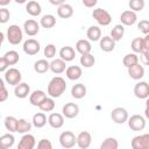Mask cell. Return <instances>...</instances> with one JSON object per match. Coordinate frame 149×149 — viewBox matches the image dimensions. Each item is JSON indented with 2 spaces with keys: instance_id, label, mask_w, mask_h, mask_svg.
<instances>
[{
  "instance_id": "29",
  "label": "cell",
  "mask_w": 149,
  "mask_h": 149,
  "mask_svg": "<svg viewBox=\"0 0 149 149\" xmlns=\"http://www.w3.org/2000/svg\"><path fill=\"white\" fill-rule=\"evenodd\" d=\"M86 36H87V38L90 41H93V42L100 41V38H101V30H100V28L98 26H91L86 30Z\"/></svg>"
},
{
  "instance_id": "19",
  "label": "cell",
  "mask_w": 149,
  "mask_h": 149,
  "mask_svg": "<svg viewBox=\"0 0 149 149\" xmlns=\"http://www.w3.org/2000/svg\"><path fill=\"white\" fill-rule=\"evenodd\" d=\"M45 98H47V93H45L44 91H42V90H35V91L31 92L30 95H29V102H30L33 106L38 107V106L43 102V100H44Z\"/></svg>"
},
{
  "instance_id": "41",
  "label": "cell",
  "mask_w": 149,
  "mask_h": 149,
  "mask_svg": "<svg viewBox=\"0 0 149 149\" xmlns=\"http://www.w3.org/2000/svg\"><path fill=\"white\" fill-rule=\"evenodd\" d=\"M3 57L7 59V62H8L9 65H15V64L19 62V59H20V56H19L17 51H15V50H9V51H7V52L3 55Z\"/></svg>"
},
{
  "instance_id": "10",
  "label": "cell",
  "mask_w": 149,
  "mask_h": 149,
  "mask_svg": "<svg viewBox=\"0 0 149 149\" xmlns=\"http://www.w3.org/2000/svg\"><path fill=\"white\" fill-rule=\"evenodd\" d=\"M62 114L66 119H74L79 114V106L74 102H68L62 108Z\"/></svg>"
},
{
  "instance_id": "24",
  "label": "cell",
  "mask_w": 149,
  "mask_h": 149,
  "mask_svg": "<svg viewBox=\"0 0 149 149\" xmlns=\"http://www.w3.org/2000/svg\"><path fill=\"white\" fill-rule=\"evenodd\" d=\"M92 50V45L90 40H78L76 43V51H78L80 55H85V54H90Z\"/></svg>"
},
{
  "instance_id": "28",
  "label": "cell",
  "mask_w": 149,
  "mask_h": 149,
  "mask_svg": "<svg viewBox=\"0 0 149 149\" xmlns=\"http://www.w3.org/2000/svg\"><path fill=\"white\" fill-rule=\"evenodd\" d=\"M33 126L36 127V128H42L45 126V123L48 122V119H47V115L43 113V112H37L33 115Z\"/></svg>"
},
{
  "instance_id": "23",
  "label": "cell",
  "mask_w": 149,
  "mask_h": 149,
  "mask_svg": "<svg viewBox=\"0 0 149 149\" xmlns=\"http://www.w3.org/2000/svg\"><path fill=\"white\" fill-rule=\"evenodd\" d=\"M26 12L31 16H38L42 13V7L37 1L30 0L26 5Z\"/></svg>"
},
{
  "instance_id": "39",
  "label": "cell",
  "mask_w": 149,
  "mask_h": 149,
  "mask_svg": "<svg viewBox=\"0 0 149 149\" xmlns=\"http://www.w3.org/2000/svg\"><path fill=\"white\" fill-rule=\"evenodd\" d=\"M38 108L42 111V112H51V111H54V108H55V101H54V98H45L44 100H43V102L38 106Z\"/></svg>"
},
{
  "instance_id": "9",
  "label": "cell",
  "mask_w": 149,
  "mask_h": 149,
  "mask_svg": "<svg viewBox=\"0 0 149 149\" xmlns=\"http://www.w3.org/2000/svg\"><path fill=\"white\" fill-rule=\"evenodd\" d=\"M130 146L133 149H149V134L134 136Z\"/></svg>"
},
{
  "instance_id": "15",
  "label": "cell",
  "mask_w": 149,
  "mask_h": 149,
  "mask_svg": "<svg viewBox=\"0 0 149 149\" xmlns=\"http://www.w3.org/2000/svg\"><path fill=\"white\" fill-rule=\"evenodd\" d=\"M64 115L61 113H50V115L48 116V123L50 127L55 128V129H59L63 127L64 125Z\"/></svg>"
},
{
  "instance_id": "55",
  "label": "cell",
  "mask_w": 149,
  "mask_h": 149,
  "mask_svg": "<svg viewBox=\"0 0 149 149\" xmlns=\"http://www.w3.org/2000/svg\"><path fill=\"white\" fill-rule=\"evenodd\" d=\"M16 3H24V2H27V0H14Z\"/></svg>"
},
{
  "instance_id": "46",
  "label": "cell",
  "mask_w": 149,
  "mask_h": 149,
  "mask_svg": "<svg viewBox=\"0 0 149 149\" xmlns=\"http://www.w3.org/2000/svg\"><path fill=\"white\" fill-rule=\"evenodd\" d=\"M9 17H10L9 10H8L7 8H5V7H2V8L0 9V22H1V23H6V22L9 20Z\"/></svg>"
},
{
  "instance_id": "7",
  "label": "cell",
  "mask_w": 149,
  "mask_h": 149,
  "mask_svg": "<svg viewBox=\"0 0 149 149\" xmlns=\"http://www.w3.org/2000/svg\"><path fill=\"white\" fill-rule=\"evenodd\" d=\"M111 118H112V120L115 123L122 125V123L128 121L129 116H128V112H127L126 108H123V107H115L111 112Z\"/></svg>"
},
{
  "instance_id": "12",
  "label": "cell",
  "mask_w": 149,
  "mask_h": 149,
  "mask_svg": "<svg viewBox=\"0 0 149 149\" xmlns=\"http://www.w3.org/2000/svg\"><path fill=\"white\" fill-rule=\"evenodd\" d=\"M35 146H36V140H35L34 135L26 133L21 137V140L17 144V149H33Z\"/></svg>"
},
{
  "instance_id": "13",
  "label": "cell",
  "mask_w": 149,
  "mask_h": 149,
  "mask_svg": "<svg viewBox=\"0 0 149 149\" xmlns=\"http://www.w3.org/2000/svg\"><path fill=\"white\" fill-rule=\"evenodd\" d=\"M137 20V15L136 12L132 10V9H127L125 12L121 13L120 15V21L123 26H133Z\"/></svg>"
},
{
  "instance_id": "21",
  "label": "cell",
  "mask_w": 149,
  "mask_h": 149,
  "mask_svg": "<svg viewBox=\"0 0 149 149\" xmlns=\"http://www.w3.org/2000/svg\"><path fill=\"white\" fill-rule=\"evenodd\" d=\"M99 47L105 52H111L115 48V41L111 36H104L99 41Z\"/></svg>"
},
{
  "instance_id": "5",
  "label": "cell",
  "mask_w": 149,
  "mask_h": 149,
  "mask_svg": "<svg viewBox=\"0 0 149 149\" xmlns=\"http://www.w3.org/2000/svg\"><path fill=\"white\" fill-rule=\"evenodd\" d=\"M59 143L65 149L73 148L77 144V136L72 132L65 130V132L61 133V135H59Z\"/></svg>"
},
{
  "instance_id": "51",
  "label": "cell",
  "mask_w": 149,
  "mask_h": 149,
  "mask_svg": "<svg viewBox=\"0 0 149 149\" xmlns=\"http://www.w3.org/2000/svg\"><path fill=\"white\" fill-rule=\"evenodd\" d=\"M143 48L144 50H149V34L143 37Z\"/></svg>"
},
{
  "instance_id": "26",
  "label": "cell",
  "mask_w": 149,
  "mask_h": 149,
  "mask_svg": "<svg viewBox=\"0 0 149 149\" xmlns=\"http://www.w3.org/2000/svg\"><path fill=\"white\" fill-rule=\"evenodd\" d=\"M87 93V88L84 84L81 83H78V84H74L71 88V95L74 98V99H83Z\"/></svg>"
},
{
  "instance_id": "45",
  "label": "cell",
  "mask_w": 149,
  "mask_h": 149,
  "mask_svg": "<svg viewBox=\"0 0 149 149\" xmlns=\"http://www.w3.org/2000/svg\"><path fill=\"white\" fill-rule=\"evenodd\" d=\"M137 29L144 35L149 34V20H141L137 23Z\"/></svg>"
},
{
  "instance_id": "4",
  "label": "cell",
  "mask_w": 149,
  "mask_h": 149,
  "mask_svg": "<svg viewBox=\"0 0 149 149\" xmlns=\"http://www.w3.org/2000/svg\"><path fill=\"white\" fill-rule=\"evenodd\" d=\"M3 79L7 84L12 85V86H16L17 84L21 83L22 79V74L21 72L15 69V68H9L3 72Z\"/></svg>"
},
{
  "instance_id": "16",
  "label": "cell",
  "mask_w": 149,
  "mask_h": 149,
  "mask_svg": "<svg viewBox=\"0 0 149 149\" xmlns=\"http://www.w3.org/2000/svg\"><path fill=\"white\" fill-rule=\"evenodd\" d=\"M91 142H92V136L88 132L84 130L77 135V146L80 149H87L91 146Z\"/></svg>"
},
{
  "instance_id": "50",
  "label": "cell",
  "mask_w": 149,
  "mask_h": 149,
  "mask_svg": "<svg viewBox=\"0 0 149 149\" xmlns=\"http://www.w3.org/2000/svg\"><path fill=\"white\" fill-rule=\"evenodd\" d=\"M81 1H83L84 6L87 8H93L98 2V0H81Z\"/></svg>"
},
{
  "instance_id": "43",
  "label": "cell",
  "mask_w": 149,
  "mask_h": 149,
  "mask_svg": "<svg viewBox=\"0 0 149 149\" xmlns=\"http://www.w3.org/2000/svg\"><path fill=\"white\" fill-rule=\"evenodd\" d=\"M43 54H44V57L47 59H52L55 56H56V47L54 44H47L44 50H43Z\"/></svg>"
},
{
  "instance_id": "37",
  "label": "cell",
  "mask_w": 149,
  "mask_h": 149,
  "mask_svg": "<svg viewBox=\"0 0 149 149\" xmlns=\"http://www.w3.org/2000/svg\"><path fill=\"white\" fill-rule=\"evenodd\" d=\"M80 65H83L84 68H92L95 63V57L90 52V54H85L80 56Z\"/></svg>"
},
{
  "instance_id": "1",
  "label": "cell",
  "mask_w": 149,
  "mask_h": 149,
  "mask_svg": "<svg viewBox=\"0 0 149 149\" xmlns=\"http://www.w3.org/2000/svg\"><path fill=\"white\" fill-rule=\"evenodd\" d=\"M65 90H66V83L64 78L56 76L49 81L47 87V93L51 98H59L65 92Z\"/></svg>"
},
{
  "instance_id": "8",
  "label": "cell",
  "mask_w": 149,
  "mask_h": 149,
  "mask_svg": "<svg viewBox=\"0 0 149 149\" xmlns=\"http://www.w3.org/2000/svg\"><path fill=\"white\" fill-rule=\"evenodd\" d=\"M22 49H23L24 54H27L28 56H34V55H36V54L40 52L41 44L35 38H28L27 41H24Z\"/></svg>"
},
{
  "instance_id": "52",
  "label": "cell",
  "mask_w": 149,
  "mask_h": 149,
  "mask_svg": "<svg viewBox=\"0 0 149 149\" xmlns=\"http://www.w3.org/2000/svg\"><path fill=\"white\" fill-rule=\"evenodd\" d=\"M144 116L149 120V97L146 99V108H144Z\"/></svg>"
},
{
  "instance_id": "47",
  "label": "cell",
  "mask_w": 149,
  "mask_h": 149,
  "mask_svg": "<svg viewBox=\"0 0 149 149\" xmlns=\"http://www.w3.org/2000/svg\"><path fill=\"white\" fill-rule=\"evenodd\" d=\"M37 148H38V149H52V144H51V142H50L49 140L42 139V140L38 141Z\"/></svg>"
},
{
  "instance_id": "38",
  "label": "cell",
  "mask_w": 149,
  "mask_h": 149,
  "mask_svg": "<svg viewBox=\"0 0 149 149\" xmlns=\"http://www.w3.org/2000/svg\"><path fill=\"white\" fill-rule=\"evenodd\" d=\"M130 48L133 50V52L135 54H141L142 51H144L143 48V37H135L132 43H130Z\"/></svg>"
},
{
  "instance_id": "40",
  "label": "cell",
  "mask_w": 149,
  "mask_h": 149,
  "mask_svg": "<svg viewBox=\"0 0 149 149\" xmlns=\"http://www.w3.org/2000/svg\"><path fill=\"white\" fill-rule=\"evenodd\" d=\"M118 147H119L118 140L114 139V137H107L100 144L101 149H118Z\"/></svg>"
},
{
  "instance_id": "34",
  "label": "cell",
  "mask_w": 149,
  "mask_h": 149,
  "mask_svg": "<svg viewBox=\"0 0 149 149\" xmlns=\"http://www.w3.org/2000/svg\"><path fill=\"white\" fill-rule=\"evenodd\" d=\"M34 70L37 73H45L48 70H50V63L47 59H38L34 63Z\"/></svg>"
},
{
  "instance_id": "32",
  "label": "cell",
  "mask_w": 149,
  "mask_h": 149,
  "mask_svg": "<svg viewBox=\"0 0 149 149\" xmlns=\"http://www.w3.org/2000/svg\"><path fill=\"white\" fill-rule=\"evenodd\" d=\"M17 121H19V119H16L15 116H12V115L6 116L3 120L5 128L10 133H15L17 129Z\"/></svg>"
},
{
  "instance_id": "14",
  "label": "cell",
  "mask_w": 149,
  "mask_h": 149,
  "mask_svg": "<svg viewBox=\"0 0 149 149\" xmlns=\"http://www.w3.org/2000/svg\"><path fill=\"white\" fill-rule=\"evenodd\" d=\"M40 23H37L35 20L29 19L27 21H24L23 23V30L28 36H35L38 34L40 31Z\"/></svg>"
},
{
  "instance_id": "42",
  "label": "cell",
  "mask_w": 149,
  "mask_h": 149,
  "mask_svg": "<svg viewBox=\"0 0 149 149\" xmlns=\"http://www.w3.org/2000/svg\"><path fill=\"white\" fill-rule=\"evenodd\" d=\"M128 6H129V9H132L134 12H141L144 8L146 2H144V0H129Z\"/></svg>"
},
{
  "instance_id": "31",
  "label": "cell",
  "mask_w": 149,
  "mask_h": 149,
  "mask_svg": "<svg viewBox=\"0 0 149 149\" xmlns=\"http://www.w3.org/2000/svg\"><path fill=\"white\" fill-rule=\"evenodd\" d=\"M40 24L42 28H45V29H50L52 28L55 24H56V17L52 15V14H45L41 17L40 20Z\"/></svg>"
},
{
  "instance_id": "33",
  "label": "cell",
  "mask_w": 149,
  "mask_h": 149,
  "mask_svg": "<svg viewBox=\"0 0 149 149\" xmlns=\"http://www.w3.org/2000/svg\"><path fill=\"white\" fill-rule=\"evenodd\" d=\"M137 63H139V56H137V54H135V52H129V54L125 55L123 58H122V64H123L127 69L130 68V66H134V65L137 64Z\"/></svg>"
},
{
  "instance_id": "35",
  "label": "cell",
  "mask_w": 149,
  "mask_h": 149,
  "mask_svg": "<svg viewBox=\"0 0 149 149\" xmlns=\"http://www.w3.org/2000/svg\"><path fill=\"white\" fill-rule=\"evenodd\" d=\"M14 142H15V137H14V135H13L10 132L0 136V143H1V147H2L3 149L12 148L13 144H14Z\"/></svg>"
},
{
  "instance_id": "36",
  "label": "cell",
  "mask_w": 149,
  "mask_h": 149,
  "mask_svg": "<svg viewBox=\"0 0 149 149\" xmlns=\"http://www.w3.org/2000/svg\"><path fill=\"white\" fill-rule=\"evenodd\" d=\"M31 126H33V122H29V121H27L26 119H19L16 133H20V134L29 133V130L31 129Z\"/></svg>"
},
{
  "instance_id": "11",
  "label": "cell",
  "mask_w": 149,
  "mask_h": 149,
  "mask_svg": "<svg viewBox=\"0 0 149 149\" xmlns=\"http://www.w3.org/2000/svg\"><path fill=\"white\" fill-rule=\"evenodd\" d=\"M134 95L139 99H147L149 97V84L147 81H139L135 84Z\"/></svg>"
},
{
  "instance_id": "54",
  "label": "cell",
  "mask_w": 149,
  "mask_h": 149,
  "mask_svg": "<svg viewBox=\"0 0 149 149\" xmlns=\"http://www.w3.org/2000/svg\"><path fill=\"white\" fill-rule=\"evenodd\" d=\"M10 1H12V0H0V6H1V7H5V6H7Z\"/></svg>"
},
{
  "instance_id": "18",
  "label": "cell",
  "mask_w": 149,
  "mask_h": 149,
  "mask_svg": "<svg viewBox=\"0 0 149 149\" xmlns=\"http://www.w3.org/2000/svg\"><path fill=\"white\" fill-rule=\"evenodd\" d=\"M66 62L63 61L61 57L59 58H56V59H52L50 62V71L55 74H61L63 73L65 70H66Z\"/></svg>"
},
{
  "instance_id": "44",
  "label": "cell",
  "mask_w": 149,
  "mask_h": 149,
  "mask_svg": "<svg viewBox=\"0 0 149 149\" xmlns=\"http://www.w3.org/2000/svg\"><path fill=\"white\" fill-rule=\"evenodd\" d=\"M8 98V91L5 86V79H0V101L3 102Z\"/></svg>"
},
{
  "instance_id": "49",
  "label": "cell",
  "mask_w": 149,
  "mask_h": 149,
  "mask_svg": "<svg viewBox=\"0 0 149 149\" xmlns=\"http://www.w3.org/2000/svg\"><path fill=\"white\" fill-rule=\"evenodd\" d=\"M7 69H9V64H8L7 59L3 56H1L0 57V72H5Z\"/></svg>"
},
{
  "instance_id": "6",
  "label": "cell",
  "mask_w": 149,
  "mask_h": 149,
  "mask_svg": "<svg viewBox=\"0 0 149 149\" xmlns=\"http://www.w3.org/2000/svg\"><path fill=\"white\" fill-rule=\"evenodd\" d=\"M128 127L134 132L143 130L146 127V118L140 114H134L130 118H128Z\"/></svg>"
},
{
  "instance_id": "25",
  "label": "cell",
  "mask_w": 149,
  "mask_h": 149,
  "mask_svg": "<svg viewBox=\"0 0 149 149\" xmlns=\"http://www.w3.org/2000/svg\"><path fill=\"white\" fill-rule=\"evenodd\" d=\"M59 57L65 62H71L76 57V50L72 47L65 45L59 50Z\"/></svg>"
},
{
  "instance_id": "17",
  "label": "cell",
  "mask_w": 149,
  "mask_h": 149,
  "mask_svg": "<svg viewBox=\"0 0 149 149\" xmlns=\"http://www.w3.org/2000/svg\"><path fill=\"white\" fill-rule=\"evenodd\" d=\"M14 94L19 99H24L28 95H30V86L27 83H20L16 86H14Z\"/></svg>"
},
{
  "instance_id": "30",
  "label": "cell",
  "mask_w": 149,
  "mask_h": 149,
  "mask_svg": "<svg viewBox=\"0 0 149 149\" xmlns=\"http://www.w3.org/2000/svg\"><path fill=\"white\" fill-rule=\"evenodd\" d=\"M123 35H125V26H123L122 23H120V24H115V26L112 28L109 36H111L115 42H118V41H121V38L123 37Z\"/></svg>"
},
{
  "instance_id": "53",
  "label": "cell",
  "mask_w": 149,
  "mask_h": 149,
  "mask_svg": "<svg viewBox=\"0 0 149 149\" xmlns=\"http://www.w3.org/2000/svg\"><path fill=\"white\" fill-rule=\"evenodd\" d=\"M49 2L54 6H61V5L65 3V0H49Z\"/></svg>"
},
{
  "instance_id": "20",
  "label": "cell",
  "mask_w": 149,
  "mask_h": 149,
  "mask_svg": "<svg viewBox=\"0 0 149 149\" xmlns=\"http://www.w3.org/2000/svg\"><path fill=\"white\" fill-rule=\"evenodd\" d=\"M128 76L134 80H140L144 76V68L140 63H137L134 66L128 68Z\"/></svg>"
},
{
  "instance_id": "22",
  "label": "cell",
  "mask_w": 149,
  "mask_h": 149,
  "mask_svg": "<svg viewBox=\"0 0 149 149\" xmlns=\"http://www.w3.org/2000/svg\"><path fill=\"white\" fill-rule=\"evenodd\" d=\"M65 74H66L68 79H70V80H78L83 74V70L78 65H70L66 68Z\"/></svg>"
},
{
  "instance_id": "3",
  "label": "cell",
  "mask_w": 149,
  "mask_h": 149,
  "mask_svg": "<svg viewBox=\"0 0 149 149\" xmlns=\"http://www.w3.org/2000/svg\"><path fill=\"white\" fill-rule=\"evenodd\" d=\"M92 17L98 22V24L104 26V27L108 26L112 22V15L106 9H102V8H95V9H93Z\"/></svg>"
},
{
  "instance_id": "27",
  "label": "cell",
  "mask_w": 149,
  "mask_h": 149,
  "mask_svg": "<svg viewBox=\"0 0 149 149\" xmlns=\"http://www.w3.org/2000/svg\"><path fill=\"white\" fill-rule=\"evenodd\" d=\"M57 15L61 19H69L73 15V8L69 3H63L57 8Z\"/></svg>"
},
{
  "instance_id": "48",
  "label": "cell",
  "mask_w": 149,
  "mask_h": 149,
  "mask_svg": "<svg viewBox=\"0 0 149 149\" xmlns=\"http://www.w3.org/2000/svg\"><path fill=\"white\" fill-rule=\"evenodd\" d=\"M140 55H141V56H140V59H141L142 64L149 66V50H144V51H142Z\"/></svg>"
},
{
  "instance_id": "2",
  "label": "cell",
  "mask_w": 149,
  "mask_h": 149,
  "mask_svg": "<svg viewBox=\"0 0 149 149\" xmlns=\"http://www.w3.org/2000/svg\"><path fill=\"white\" fill-rule=\"evenodd\" d=\"M23 38V31L17 24H10L7 28V40L12 45H17Z\"/></svg>"
}]
</instances>
